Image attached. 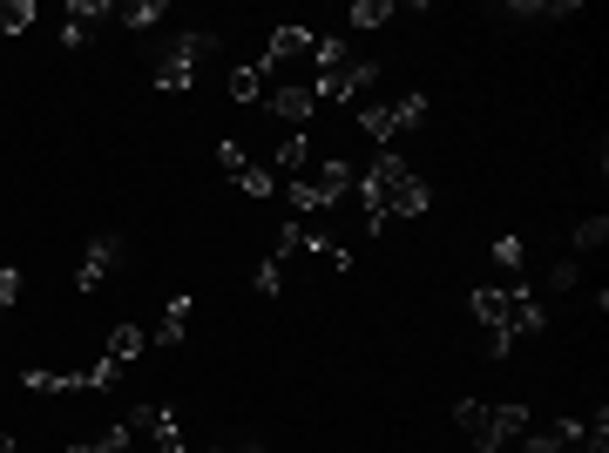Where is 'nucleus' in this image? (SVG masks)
Listing matches in <instances>:
<instances>
[{"label": "nucleus", "instance_id": "obj_9", "mask_svg": "<svg viewBox=\"0 0 609 453\" xmlns=\"http://www.w3.org/2000/svg\"><path fill=\"white\" fill-rule=\"evenodd\" d=\"M122 264V237H89V257L75 270V292H102V278Z\"/></svg>", "mask_w": 609, "mask_h": 453}, {"label": "nucleus", "instance_id": "obj_6", "mask_svg": "<svg viewBox=\"0 0 609 453\" xmlns=\"http://www.w3.org/2000/svg\"><path fill=\"white\" fill-rule=\"evenodd\" d=\"M413 122H426V96H420V88H406V96H393V102H366V109H360V129H366L373 142H386V136H400V129H413Z\"/></svg>", "mask_w": 609, "mask_h": 453}, {"label": "nucleus", "instance_id": "obj_20", "mask_svg": "<svg viewBox=\"0 0 609 453\" xmlns=\"http://www.w3.org/2000/svg\"><path fill=\"white\" fill-rule=\"evenodd\" d=\"M569 244H576V257H582V250H602V244H609V217H582Z\"/></svg>", "mask_w": 609, "mask_h": 453}, {"label": "nucleus", "instance_id": "obj_27", "mask_svg": "<svg viewBox=\"0 0 609 453\" xmlns=\"http://www.w3.org/2000/svg\"><path fill=\"white\" fill-rule=\"evenodd\" d=\"M122 380V366H116V358H96V366H89V393H109Z\"/></svg>", "mask_w": 609, "mask_h": 453}, {"label": "nucleus", "instance_id": "obj_24", "mask_svg": "<svg viewBox=\"0 0 609 453\" xmlns=\"http://www.w3.org/2000/svg\"><path fill=\"white\" fill-rule=\"evenodd\" d=\"M251 285L265 292V298H278V292H285V264H272V257H265V264H257V278H251Z\"/></svg>", "mask_w": 609, "mask_h": 453}, {"label": "nucleus", "instance_id": "obj_2", "mask_svg": "<svg viewBox=\"0 0 609 453\" xmlns=\"http://www.w3.org/2000/svg\"><path fill=\"white\" fill-rule=\"evenodd\" d=\"M468 305H474V318L488 325V358H508L514 338L542 332V298H536L529 285H481Z\"/></svg>", "mask_w": 609, "mask_h": 453}, {"label": "nucleus", "instance_id": "obj_3", "mask_svg": "<svg viewBox=\"0 0 609 453\" xmlns=\"http://www.w3.org/2000/svg\"><path fill=\"white\" fill-rule=\"evenodd\" d=\"M454 426L481 446V453H508L521 433H529L536 420H529V406H521V400H501V406H481V400H461L454 406Z\"/></svg>", "mask_w": 609, "mask_h": 453}, {"label": "nucleus", "instance_id": "obj_13", "mask_svg": "<svg viewBox=\"0 0 609 453\" xmlns=\"http://www.w3.org/2000/svg\"><path fill=\"white\" fill-rule=\"evenodd\" d=\"M257 96H265V61L230 68V102H257Z\"/></svg>", "mask_w": 609, "mask_h": 453}, {"label": "nucleus", "instance_id": "obj_5", "mask_svg": "<svg viewBox=\"0 0 609 453\" xmlns=\"http://www.w3.org/2000/svg\"><path fill=\"white\" fill-rule=\"evenodd\" d=\"M345 190H353V163H345V156H325V163L305 176V184H292V210H298V217H312V210L338 204Z\"/></svg>", "mask_w": 609, "mask_h": 453}, {"label": "nucleus", "instance_id": "obj_26", "mask_svg": "<svg viewBox=\"0 0 609 453\" xmlns=\"http://www.w3.org/2000/svg\"><path fill=\"white\" fill-rule=\"evenodd\" d=\"M217 169H224V176H230V184H237V176L251 169V156H244L237 142H217Z\"/></svg>", "mask_w": 609, "mask_h": 453}, {"label": "nucleus", "instance_id": "obj_16", "mask_svg": "<svg viewBox=\"0 0 609 453\" xmlns=\"http://www.w3.org/2000/svg\"><path fill=\"white\" fill-rule=\"evenodd\" d=\"M345 61H353V48H345L338 35H318V41H312V68H318V75H332V68H345Z\"/></svg>", "mask_w": 609, "mask_h": 453}, {"label": "nucleus", "instance_id": "obj_22", "mask_svg": "<svg viewBox=\"0 0 609 453\" xmlns=\"http://www.w3.org/2000/svg\"><path fill=\"white\" fill-rule=\"evenodd\" d=\"M312 163V142L305 136H285V149H278V176H298Z\"/></svg>", "mask_w": 609, "mask_h": 453}, {"label": "nucleus", "instance_id": "obj_12", "mask_svg": "<svg viewBox=\"0 0 609 453\" xmlns=\"http://www.w3.org/2000/svg\"><path fill=\"white\" fill-rule=\"evenodd\" d=\"M190 318H197V298L177 292V298L163 305V332H156V345H184V338H190Z\"/></svg>", "mask_w": 609, "mask_h": 453}, {"label": "nucleus", "instance_id": "obj_15", "mask_svg": "<svg viewBox=\"0 0 609 453\" xmlns=\"http://www.w3.org/2000/svg\"><path fill=\"white\" fill-rule=\"evenodd\" d=\"M28 393H89V373H28Z\"/></svg>", "mask_w": 609, "mask_h": 453}, {"label": "nucleus", "instance_id": "obj_17", "mask_svg": "<svg viewBox=\"0 0 609 453\" xmlns=\"http://www.w3.org/2000/svg\"><path fill=\"white\" fill-rule=\"evenodd\" d=\"M116 21H122L129 35H149V28L163 21V8H156V0H129V8H116Z\"/></svg>", "mask_w": 609, "mask_h": 453}, {"label": "nucleus", "instance_id": "obj_14", "mask_svg": "<svg viewBox=\"0 0 609 453\" xmlns=\"http://www.w3.org/2000/svg\"><path fill=\"white\" fill-rule=\"evenodd\" d=\"M102 358H116V366H136V358H143V325H116Z\"/></svg>", "mask_w": 609, "mask_h": 453}, {"label": "nucleus", "instance_id": "obj_30", "mask_svg": "<svg viewBox=\"0 0 609 453\" xmlns=\"http://www.w3.org/2000/svg\"><path fill=\"white\" fill-rule=\"evenodd\" d=\"M68 453H102V440H81V446H68Z\"/></svg>", "mask_w": 609, "mask_h": 453}, {"label": "nucleus", "instance_id": "obj_28", "mask_svg": "<svg viewBox=\"0 0 609 453\" xmlns=\"http://www.w3.org/2000/svg\"><path fill=\"white\" fill-rule=\"evenodd\" d=\"M21 298V264H0V312Z\"/></svg>", "mask_w": 609, "mask_h": 453}, {"label": "nucleus", "instance_id": "obj_23", "mask_svg": "<svg viewBox=\"0 0 609 453\" xmlns=\"http://www.w3.org/2000/svg\"><path fill=\"white\" fill-rule=\"evenodd\" d=\"M237 190H244V197H272L278 184H272V169H257V163H251V169L237 176Z\"/></svg>", "mask_w": 609, "mask_h": 453}, {"label": "nucleus", "instance_id": "obj_25", "mask_svg": "<svg viewBox=\"0 0 609 453\" xmlns=\"http://www.w3.org/2000/svg\"><path fill=\"white\" fill-rule=\"evenodd\" d=\"M521 257H529V244H521V237H494V264L501 270H521Z\"/></svg>", "mask_w": 609, "mask_h": 453}, {"label": "nucleus", "instance_id": "obj_7", "mask_svg": "<svg viewBox=\"0 0 609 453\" xmlns=\"http://www.w3.org/2000/svg\"><path fill=\"white\" fill-rule=\"evenodd\" d=\"M129 426H136V433H149V440H156V453H190L184 420H177V406H169V400H136V406H129Z\"/></svg>", "mask_w": 609, "mask_h": 453}, {"label": "nucleus", "instance_id": "obj_11", "mask_svg": "<svg viewBox=\"0 0 609 453\" xmlns=\"http://www.w3.org/2000/svg\"><path fill=\"white\" fill-rule=\"evenodd\" d=\"M312 41H318L312 28H298V21H285V28L272 35V48H265V75H272L278 61H312Z\"/></svg>", "mask_w": 609, "mask_h": 453}, {"label": "nucleus", "instance_id": "obj_1", "mask_svg": "<svg viewBox=\"0 0 609 453\" xmlns=\"http://www.w3.org/2000/svg\"><path fill=\"white\" fill-rule=\"evenodd\" d=\"M360 204H366V224L380 230V224H393V217H426V184H420V169L413 163H400L393 149H380L373 156V169L360 176Z\"/></svg>", "mask_w": 609, "mask_h": 453}, {"label": "nucleus", "instance_id": "obj_19", "mask_svg": "<svg viewBox=\"0 0 609 453\" xmlns=\"http://www.w3.org/2000/svg\"><path fill=\"white\" fill-rule=\"evenodd\" d=\"M35 28V0H0V35H28Z\"/></svg>", "mask_w": 609, "mask_h": 453}, {"label": "nucleus", "instance_id": "obj_21", "mask_svg": "<svg viewBox=\"0 0 609 453\" xmlns=\"http://www.w3.org/2000/svg\"><path fill=\"white\" fill-rule=\"evenodd\" d=\"M345 21H353V28H380V21H393V0H353Z\"/></svg>", "mask_w": 609, "mask_h": 453}, {"label": "nucleus", "instance_id": "obj_8", "mask_svg": "<svg viewBox=\"0 0 609 453\" xmlns=\"http://www.w3.org/2000/svg\"><path fill=\"white\" fill-rule=\"evenodd\" d=\"M380 81V61H366V55H353V61H345V68H332V75H318L312 81V96H318V109L325 102H360L366 96V88Z\"/></svg>", "mask_w": 609, "mask_h": 453}, {"label": "nucleus", "instance_id": "obj_29", "mask_svg": "<svg viewBox=\"0 0 609 453\" xmlns=\"http://www.w3.org/2000/svg\"><path fill=\"white\" fill-rule=\"evenodd\" d=\"M576 278H582V270H576V257H562V264L549 270V285H556V292H576Z\"/></svg>", "mask_w": 609, "mask_h": 453}, {"label": "nucleus", "instance_id": "obj_4", "mask_svg": "<svg viewBox=\"0 0 609 453\" xmlns=\"http://www.w3.org/2000/svg\"><path fill=\"white\" fill-rule=\"evenodd\" d=\"M204 55H217V35H204V28L169 35L163 55H156V88H163V96H184V88L197 81V61H204Z\"/></svg>", "mask_w": 609, "mask_h": 453}, {"label": "nucleus", "instance_id": "obj_10", "mask_svg": "<svg viewBox=\"0 0 609 453\" xmlns=\"http://www.w3.org/2000/svg\"><path fill=\"white\" fill-rule=\"evenodd\" d=\"M272 116H278V122H292V129H298V122H312V116H318V96H312V81L272 88Z\"/></svg>", "mask_w": 609, "mask_h": 453}, {"label": "nucleus", "instance_id": "obj_31", "mask_svg": "<svg viewBox=\"0 0 609 453\" xmlns=\"http://www.w3.org/2000/svg\"><path fill=\"white\" fill-rule=\"evenodd\" d=\"M237 453H265V446H237Z\"/></svg>", "mask_w": 609, "mask_h": 453}, {"label": "nucleus", "instance_id": "obj_18", "mask_svg": "<svg viewBox=\"0 0 609 453\" xmlns=\"http://www.w3.org/2000/svg\"><path fill=\"white\" fill-rule=\"evenodd\" d=\"M508 21H562V14H576V0H549V8H529V0H514V8H501Z\"/></svg>", "mask_w": 609, "mask_h": 453}]
</instances>
